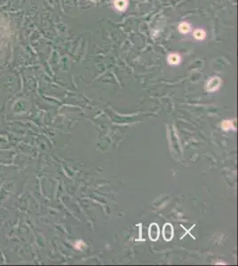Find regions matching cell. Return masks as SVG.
<instances>
[{
  "label": "cell",
  "mask_w": 238,
  "mask_h": 266,
  "mask_svg": "<svg viewBox=\"0 0 238 266\" xmlns=\"http://www.w3.org/2000/svg\"><path fill=\"white\" fill-rule=\"evenodd\" d=\"M221 84V80L219 77L216 76V77H213L209 80L208 83H207V87H206V90L210 92H216L219 86Z\"/></svg>",
  "instance_id": "obj_1"
},
{
  "label": "cell",
  "mask_w": 238,
  "mask_h": 266,
  "mask_svg": "<svg viewBox=\"0 0 238 266\" xmlns=\"http://www.w3.org/2000/svg\"><path fill=\"white\" fill-rule=\"evenodd\" d=\"M148 236L149 239L153 241H156L159 238V226L157 224L153 223L150 224L149 229H148Z\"/></svg>",
  "instance_id": "obj_2"
},
{
  "label": "cell",
  "mask_w": 238,
  "mask_h": 266,
  "mask_svg": "<svg viewBox=\"0 0 238 266\" xmlns=\"http://www.w3.org/2000/svg\"><path fill=\"white\" fill-rule=\"evenodd\" d=\"M163 236L166 241H170L173 238V227L171 224L167 223L164 225L163 229Z\"/></svg>",
  "instance_id": "obj_3"
},
{
  "label": "cell",
  "mask_w": 238,
  "mask_h": 266,
  "mask_svg": "<svg viewBox=\"0 0 238 266\" xmlns=\"http://www.w3.org/2000/svg\"><path fill=\"white\" fill-rule=\"evenodd\" d=\"M222 130L225 131H228V130H235V126H234V121L232 120H225L221 124Z\"/></svg>",
  "instance_id": "obj_4"
},
{
  "label": "cell",
  "mask_w": 238,
  "mask_h": 266,
  "mask_svg": "<svg viewBox=\"0 0 238 266\" xmlns=\"http://www.w3.org/2000/svg\"><path fill=\"white\" fill-rule=\"evenodd\" d=\"M168 62L171 65H178L180 62V57L178 54H171L168 57Z\"/></svg>",
  "instance_id": "obj_5"
},
{
  "label": "cell",
  "mask_w": 238,
  "mask_h": 266,
  "mask_svg": "<svg viewBox=\"0 0 238 266\" xmlns=\"http://www.w3.org/2000/svg\"><path fill=\"white\" fill-rule=\"evenodd\" d=\"M127 4V0H115V6L119 11H123L126 8Z\"/></svg>",
  "instance_id": "obj_6"
},
{
  "label": "cell",
  "mask_w": 238,
  "mask_h": 266,
  "mask_svg": "<svg viewBox=\"0 0 238 266\" xmlns=\"http://www.w3.org/2000/svg\"><path fill=\"white\" fill-rule=\"evenodd\" d=\"M194 37H195V38H196L197 40H202V39H204V38L205 37V33H204V31L202 30V29H197V30L195 31V33H194Z\"/></svg>",
  "instance_id": "obj_7"
},
{
  "label": "cell",
  "mask_w": 238,
  "mask_h": 266,
  "mask_svg": "<svg viewBox=\"0 0 238 266\" xmlns=\"http://www.w3.org/2000/svg\"><path fill=\"white\" fill-rule=\"evenodd\" d=\"M179 30H180L182 34H186V33H189V32L190 31V27H189V25L188 24V23L183 22V23H181V24L180 25V27H179Z\"/></svg>",
  "instance_id": "obj_8"
}]
</instances>
